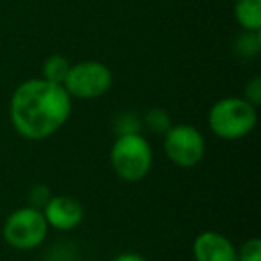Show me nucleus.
Wrapping results in <instances>:
<instances>
[{
    "label": "nucleus",
    "instance_id": "nucleus-7",
    "mask_svg": "<svg viewBox=\"0 0 261 261\" xmlns=\"http://www.w3.org/2000/svg\"><path fill=\"white\" fill-rule=\"evenodd\" d=\"M41 211L48 227H54L58 231H72L84 218L83 204L70 195L50 197V200L45 204Z\"/></svg>",
    "mask_w": 261,
    "mask_h": 261
},
{
    "label": "nucleus",
    "instance_id": "nucleus-1",
    "mask_svg": "<svg viewBox=\"0 0 261 261\" xmlns=\"http://www.w3.org/2000/svg\"><path fill=\"white\" fill-rule=\"evenodd\" d=\"M72 113V97L63 84L29 79L15 90L9 102V118L20 136L45 140L56 135Z\"/></svg>",
    "mask_w": 261,
    "mask_h": 261
},
{
    "label": "nucleus",
    "instance_id": "nucleus-16",
    "mask_svg": "<svg viewBox=\"0 0 261 261\" xmlns=\"http://www.w3.org/2000/svg\"><path fill=\"white\" fill-rule=\"evenodd\" d=\"M243 98H245L249 104H252L254 108L261 104V77H252L249 83L245 84V93H243Z\"/></svg>",
    "mask_w": 261,
    "mask_h": 261
},
{
    "label": "nucleus",
    "instance_id": "nucleus-3",
    "mask_svg": "<svg viewBox=\"0 0 261 261\" xmlns=\"http://www.w3.org/2000/svg\"><path fill=\"white\" fill-rule=\"evenodd\" d=\"M109 160L120 179L127 182H138L145 179L152 168V149L142 133L116 136Z\"/></svg>",
    "mask_w": 261,
    "mask_h": 261
},
{
    "label": "nucleus",
    "instance_id": "nucleus-10",
    "mask_svg": "<svg viewBox=\"0 0 261 261\" xmlns=\"http://www.w3.org/2000/svg\"><path fill=\"white\" fill-rule=\"evenodd\" d=\"M70 66H72V63H70L65 56L54 54L45 59L41 73H43V79L50 81V83H56V84H63L66 75H68Z\"/></svg>",
    "mask_w": 261,
    "mask_h": 261
},
{
    "label": "nucleus",
    "instance_id": "nucleus-11",
    "mask_svg": "<svg viewBox=\"0 0 261 261\" xmlns=\"http://www.w3.org/2000/svg\"><path fill=\"white\" fill-rule=\"evenodd\" d=\"M143 120L142 116L136 111H120L118 115L113 118V130H115L116 136L123 135H136V133H142Z\"/></svg>",
    "mask_w": 261,
    "mask_h": 261
},
{
    "label": "nucleus",
    "instance_id": "nucleus-15",
    "mask_svg": "<svg viewBox=\"0 0 261 261\" xmlns=\"http://www.w3.org/2000/svg\"><path fill=\"white\" fill-rule=\"evenodd\" d=\"M50 190L45 185H36L31 188L29 192V206L36 207V210H43L45 204L50 200Z\"/></svg>",
    "mask_w": 261,
    "mask_h": 261
},
{
    "label": "nucleus",
    "instance_id": "nucleus-14",
    "mask_svg": "<svg viewBox=\"0 0 261 261\" xmlns=\"http://www.w3.org/2000/svg\"><path fill=\"white\" fill-rule=\"evenodd\" d=\"M236 261H261V242L257 238H250L236 249Z\"/></svg>",
    "mask_w": 261,
    "mask_h": 261
},
{
    "label": "nucleus",
    "instance_id": "nucleus-4",
    "mask_svg": "<svg viewBox=\"0 0 261 261\" xmlns=\"http://www.w3.org/2000/svg\"><path fill=\"white\" fill-rule=\"evenodd\" d=\"M48 232V224L43 211L33 206L18 207L4 222L2 234L8 245L18 250H31L45 242Z\"/></svg>",
    "mask_w": 261,
    "mask_h": 261
},
{
    "label": "nucleus",
    "instance_id": "nucleus-5",
    "mask_svg": "<svg viewBox=\"0 0 261 261\" xmlns=\"http://www.w3.org/2000/svg\"><path fill=\"white\" fill-rule=\"evenodd\" d=\"M113 84L111 70L100 61H79L70 66L66 75L65 90L70 97L91 100L98 98L109 91Z\"/></svg>",
    "mask_w": 261,
    "mask_h": 261
},
{
    "label": "nucleus",
    "instance_id": "nucleus-2",
    "mask_svg": "<svg viewBox=\"0 0 261 261\" xmlns=\"http://www.w3.org/2000/svg\"><path fill=\"white\" fill-rule=\"evenodd\" d=\"M257 108L243 97H225L217 100L210 109L207 123L213 135L222 140H242L252 133L257 122Z\"/></svg>",
    "mask_w": 261,
    "mask_h": 261
},
{
    "label": "nucleus",
    "instance_id": "nucleus-8",
    "mask_svg": "<svg viewBox=\"0 0 261 261\" xmlns=\"http://www.w3.org/2000/svg\"><path fill=\"white\" fill-rule=\"evenodd\" d=\"M195 261H236V247L227 236L217 231H204L193 242Z\"/></svg>",
    "mask_w": 261,
    "mask_h": 261
},
{
    "label": "nucleus",
    "instance_id": "nucleus-13",
    "mask_svg": "<svg viewBox=\"0 0 261 261\" xmlns=\"http://www.w3.org/2000/svg\"><path fill=\"white\" fill-rule=\"evenodd\" d=\"M261 50V36L259 31L257 33H252V31H243L242 34L236 40V52L238 56L245 59H252L259 54Z\"/></svg>",
    "mask_w": 261,
    "mask_h": 261
},
{
    "label": "nucleus",
    "instance_id": "nucleus-6",
    "mask_svg": "<svg viewBox=\"0 0 261 261\" xmlns=\"http://www.w3.org/2000/svg\"><path fill=\"white\" fill-rule=\"evenodd\" d=\"M163 147L168 160L181 168L195 167L206 154V142L202 133L190 123L172 125L163 135Z\"/></svg>",
    "mask_w": 261,
    "mask_h": 261
},
{
    "label": "nucleus",
    "instance_id": "nucleus-17",
    "mask_svg": "<svg viewBox=\"0 0 261 261\" xmlns=\"http://www.w3.org/2000/svg\"><path fill=\"white\" fill-rule=\"evenodd\" d=\"M115 261H147V259H145V257L140 256V254L125 252V254H120L118 257H115Z\"/></svg>",
    "mask_w": 261,
    "mask_h": 261
},
{
    "label": "nucleus",
    "instance_id": "nucleus-9",
    "mask_svg": "<svg viewBox=\"0 0 261 261\" xmlns=\"http://www.w3.org/2000/svg\"><path fill=\"white\" fill-rule=\"evenodd\" d=\"M234 16L243 31H261V0H236Z\"/></svg>",
    "mask_w": 261,
    "mask_h": 261
},
{
    "label": "nucleus",
    "instance_id": "nucleus-12",
    "mask_svg": "<svg viewBox=\"0 0 261 261\" xmlns=\"http://www.w3.org/2000/svg\"><path fill=\"white\" fill-rule=\"evenodd\" d=\"M142 120L147 125V129H149L150 133H154V135H165V133L174 125L170 115L161 108H150Z\"/></svg>",
    "mask_w": 261,
    "mask_h": 261
}]
</instances>
